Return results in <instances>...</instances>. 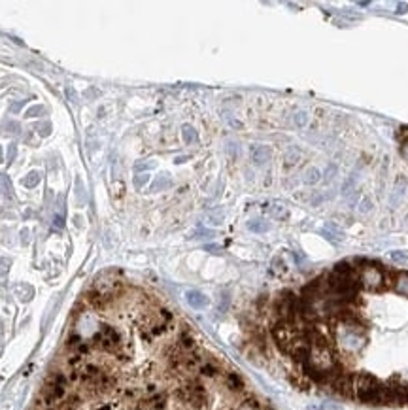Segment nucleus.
Masks as SVG:
<instances>
[{
	"label": "nucleus",
	"instance_id": "obj_33",
	"mask_svg": "<svg viewBox=\"0 0 408 410\" xmlns=\"http://www.w3.org/2000/svg\"><path fill=\"white\" fill-rule=\"evenodd\" d=\"M0 161H2V149H0Z\"/></svg>",
	"mask_w": 408,
	"mask_h": 410
},
{
	"label": "nucleus",
	"instance_id": "obj_13",
	"mask_svg": "<svg viewBox=\"0 0 408 410\" xmlns=\"http://www.w3.org/2000/svg\"><path fill=\"white\" fill-rule=\"evenodd\" d=\"M181 136H183V142H185V144L196 142V132L191 125H183V127H181Z\"/></svg>",
	"mask_w": 408,
	"mask_h": 410
},
{
	"label": "nucleus",
	"instance_id": "obj_12",
	"mask_svg": "<svg viewBox=\"0 0 408 410\" xmlns=\"http://www.w3.org/2000/svg\"><path fill=\"white\" fill-rule=\"evenodd\" d=\"M170 184H172V180H170V176H168V174H159L157 178H155V182L151 184V191L168 189V187H170Z\"/></svg>",
	"mask_w": 408,
	"mask_h": 410
},
{
	"label": "nucleus",
	"instance_id": "obj_11",
	"mask_svg": "<svg viewBox=\"0 0 408 410\" xmlns=\"http://www.w3.org/2000/svg\"><path fill=\"white\" fill-rule=\"evenodd\" d=\"M187 302L193 306V308H204V306L208 304V299H206L202 293H198V291H189Z\"/></svg>",
	"mask_w": 408,
	"mask_h": 410
},
{
	"label": "nucleus",
	"instance_id": "obj_19",
	"mask_svg": "<svg viewBox=\"0 0 408 410\" xmlns=\"http://www.w3.org/2000/svg\"><path fill=\"white\" fill-rule=\"evenodd\" d=\"M40 182V174L38 172H31L27 178H23V186L25 187H36Z\"/></svg>",
	"mask_w": 408,
	"mask_h": 410
},
{
	"label": "nucleus",
	"instance_id": "obj_5",
	"mask_svg": "<svg viewBox=\"0 0 408 410\" xmlns=\"http://www.w3.org/2000/svg\"><path fill=\"white\" fill-rule=\"evenodd\" d=\"M331 389H333L335 393L342 395V397H352L353 395V378L350 376V374L342 372V374H338L337 378L331 382Z\"/></svg>",
	"mask_w": 408,
	"mask_h": 410
},
{
	"label": "nucleus",
	"instance_id": "obj_7",
	"mask_svg": "<svg viewBox=\"0 0 408 410\" xmlns=\"http://www.w3.org/2000/svg\"><path fill=\"white\" fill-rule=\"evenodd\" d=\"M251 161L255 165H265L270 159V149L267 146H251Z\"/></svg>",
	"mask_w": 408,
	"mask_h": 410
},
{
	"label": "nucleus",
	"instance_id": "obj_1",
	"mask_svg": "<svg viewBox=\"0 0 408 410\" xmlns=\"http://www.w3.org/2000/svg\"><path fill=\"white\" fill-rule=\"evenodd\" d=\"M382 384L378 382L372 374L361 372L353 378V395L361 402H369V404H378V395H380Z\"/></svg>",
	"mask_w": 408,
	"mask_h": 410
},
{
	"label": "nucleus",
	"instance_id": "obj_6",
	"mask_svg": "<svg viewBox=\"0 0 408 410\" xmlns=\"http://www.w3.org/2000/svg\"><path fill=\"white\" fill-rule=\"evenodd\" d=\"M225 386H227V389L229 391H233V393H242L246 384H244V380L240 374H236V372H227V374H225Z\"/></svg>",
	"mask_w": 408,
	"mask_h": 410
},
{
	"label": "nucleus",
	"instance_id": "obj_20",
	"mask_svg": "<svg viewBox=\"0 0 408 410\" xmlns=\"http://www.w3.org/2000/svg\"><path fill=\"white\" fill-rule=\"evenodd\" d=\"M293 119H295V125H297L298 129H302V127L308 123V114H306V112H297Z\"/></svg>",
	"mask_w": 408,
	"mask_h": 410
},
{
	"label": "nucleus",
	"instance_id": "obj_16",
	"mask_svg": "<svg viewBox=\"0 0 408 410\" xmlns=\"http://www.w3.org/2000/svg\"><path fill=\"white\" fill-rule=\"evenodd\" d=\"M248 227H250L253 232H265V231H268V223H267V221H263V219H255V221H250V223H248Z\"/></svg>",
	"mask_w": 408,
	"mask_h": 410
},
{
	"label": "nucleus",
	"instance_id": "obj_21",
	"mask_svg": "<svg viewBox=\"0 0 408 410\" xmlns=\"http://www.w3.org/2000/svg\"><path fill=\"white\" fill-rule=\"evenodd\" d=\"M46 110H44V106H32V108L27 110V117H36V116H42Z\"/></svg>",
	"mask_w": 408,
	"mask_h": 410
},
{
	"label": "nucleus",
	"instance_id": "obj_25",
	"mask_svg": "<svg viewBox=\"0 0 408 410\" xmlns=\"http://www.w3.org/2000/svg\"><path fill=\"white\" fill-rule=\"evenodd\" d=\"M221 221H223V212H220V214H212V216H210V223L220 225Z\"/></svg>",
	"mask_w": 408,
	"mask_h": 410
},
{
	"label": "nucleus",
	"instance_id": "obj_3",
	"mask_svg": "<svg viewBox=\"0 0 408 410\" xmlns=\"http://www.w3.org/2000/svg\"><path fill=\"white\" fill-rule=\"evenodd\" d=\"M93 346H96L102 352L118 354V350L121 348V337L114 327L102 325L100 331H96V335L93 337Z\"/></svg>",
	"mask_w": 408,
	"mask_h": 410
},
{
	"label": "nucleus",
	"instance_id": "obj_15",
	"mask_svg": "<svg viewBox=\"0 0 408 410\" xmlns=\"http://www.w3.org/2000/svg\"><path fill=\"white\" fill-rule=\"evenodd\" d=\"M320 178H322V172L318 171V169H308V171L304 172V184H316V182H320Z\"/></svg>",
	"mask_w": 408,
	"mask_h": 410
},
{
	"label": "nucleus",
	"instance_id": "obj_31",
	"mask_svg": "<svg viewBox=\"0 0 408 410\" xmlns=\"http://www.w3.org/2000/svg\"><path fill=\"white\" fill-rule=\"evenodd\" d=\"M272 214H274V216H283L285 212H283V210L280 208V206H278V208H272Z\"/></svg>",
	"mask_w": 408,
	"mask_h": 410
},
{
	"label": "nucleus",
	"instance_id": "obj_8",
	"mask_svg": "<svg viewBox=\"0 0 408 410\" xmlns=\"http://www.w3.org/2000/svg\"><path fill=\"white\" fill-rule=\"evenodd\" d=\"M198 372L206 378H216V376L221 374V369L216 361H202V365L198 367Z\"/></svg>",
	"mask_w": 408,
	"mask_h": 410
},
{
	"label": "nucleus",
	"instance_id": "obj_22",
	"mask_svg": "<svg viewBox=\"0 0 408 410\" xmlns=\"http://www.w3.org/2000/svg\"><path fill=\"white\" fill-rule=\"evenodd\" d=\"M146 182H148V174H138V176L134 178V187H136V189H140Z\"/></svg>",
	"mask_w": 408,
	"mask_h": 410
},
{
	"label": "nucleus",
	"instance_id": "obj_26",
	"mask_svg": "<svg viewBox=\"0 0 408 410\" xmlns=\"http://www.w3.org/2000/svg\"><path fill=\"white\" fill-rule=\"evenodd\" d=\"M298 157H300V153H298V151H295V155H287V157H285V165H295V162L298 161Z\"/></svg>",
	"mask_w": 408,
	"mask_h": 410
},
{
	"label": "nucleus",
	"instance_id": "obj_32",
	"mask_svg": "<svg viewBox=\"0 0 408 410\" xmlns=\"http://www.w3.org/2000/svg\"><path fill=\"white\" fill-rule=\"evenodd\" d=\"M55 227H59V229H61V227H63V216H59V217H55Z\"/></svg>",
	"mask_w": 408,
	"mask_h": 410
},
{
	"label": "nucleus",
	"instance_id": "obj_18",
	"mask_svg": "<svg viewBox=\"0 0 408 410\" xmlns=\"http://www.w3.org/2000/svg\"><path fill=\"white\" fill-rule=\"evenodd\" d=\"M0 191L6 197H12V186H10V180L6 174H0Z\"/></svg>",
	"mask_w": 408,
	"mask_h": 410
},
{
	"label": "nucleus",
	"instance_id": "obj_2",
	"mask_svg": "<svg viewBox=\"0 0 408 410\" xmlns=\"http://www.w3.org/2000/svg\"><path fill=\"white\" fill-rule=\"evenodd\" d=\"M176 399L183 404H187L191 408H202L204 404L208 402V393L206 387L198 382H187L176 389Z\"/></svg>",
	"mask_w": 408,
	"mask_h": 410
},
{
	"label": "nucleus",
	"instance_id": "obj_10",
	"mask_svg": "<svg viewBox=\"0 0 408 410\" xmlns=\"http://www.w3.org/2000/svg\"><path fill=\"white\" fill-rule=\"evenodd\" d=\"M289 380H291V384H293V386L298 387V389H302V391H308V389H310V386H312V382L306 378V376L300 371H298V372H291Z\"/></svg>",
	"mask_w": 408,
	"mask_h": 410
},
{
	"label": "nucleus",
	"instance_id": "obj_23",
	"mask_svg": "<svg viewBox=\"0 0 408 410\" xmlns=\"http://www.w3.org/2000/svg\"><path fill=\"white\" fill-rule=\"evenodd\" d=\"M155 167V162H136L134 165V171H146V169H153Z\"/></svg>",
	"mask_w": 408,
	"mask_h": 410
},
{
	"label": "nucleus",
	"instance_id": "obj_9",
	"mask_svg": "<svg viewBox=\"0 0 408 410\" xmlns=\"http://www.w3.org/2000/svg\"><path fill=\"white\" fill-rule=\"evenodd\" d=\"M393 287L399 295L408 297V272H399L393 278Z\"/></svg>",
	"mask_w": 408,
	"mask_h": 410
},
{
	"label": "nucleus",
	"instance_id": "obj_30",
	"mask_svg": "<svg viewBox=\"0 0 408 410\" xmlns=\"http://www.w3.org/2000/svg\"><path fill=\"white\" fill-rule=\"evenodd\" d=\"M367 210H370V202L369 201H363L361 202V212H367Z\"/></svg>",
	"mask_w": 408,
	"mask_h": 410
},
{
	"label": "nucleus",
	"instance_id": "obj_4",
	"mask_svg": "<svg viewBox=\"0 0 408 410\" xmlns=\"http://www.w3.org/2000/svg\"><path fill=\"white\" fill-rule=\"evenodd\" d=\"M357 276H359V287H365L367 291H380V289H384L387 286L384 271H380L378 267H372V265L361 267Z\"/></svg>",
	"mask_w": 408,
	"mask_h": 410
},
{
	"label": "nucleus",
	"instance_id": "obj_27",
	"mask_svg": "<svg viewBox=\"0 0 408 410\" xmlns=\"http://www.w3.org/2000/svg\"><path fill=\"white\" fill-rule=\"evenodd\" d=\"M66 95H68V99H70L72 102H78V95H76L74 89H66Z\"/></svg>",
	"mask_w": 408,
	"mask_h": 410
},
{
	"label": "nucleus",
	"instance_id": "obj_24",
	"mask_svg": "<svg viewBox=\"0 0 408 410\" xmlns=\"http://www.w3.org/2000/svg\"><path fill=\"white\" fill-rule=\"evenodd\" d=\"M38 132H40V134H42V136H47V134L51 132V125H49V123L40 125V127H38Z\"/></svg>",
	"mask_w": 408,
	"mask_h": 410
},
{
	"label": "nucleus",
	"instance_id": "obj_28",
	"mask_svg": "<svg viewBox=\"0 0 408 410\" xmlns=\"http://www.w3.org/2000/svg\"><path fill=\"white\" fill-rule=\"evenodd\" d=\"M16 153H17V149H16V146L12 144V146H10V149H8V159H10V161H14V159H16Z\"/></svg>",
	"mask_w": 408,
	"mask_h": 410
},
{
	"label": "nucleus",
	"instance_id": "obj_14",
	"mask_svg": "<svg viewBox=\"0 0 408 410\" xmlns=\"http://www.w3.org/2000/svg\"><path fill=\"white\" fill-rule=\"evenodd\" d=\"M323 234H325V236H327V238L329 240H342L344 238V234H342V232L338 231L337 227H335V225H327V227H325V229H323Z\"/></svg>",
	"mask_w": 408,
	"mask_h": 410
},
{
	"label": "nucleus",
	"instance_id": "obj_29",
	"mask_svg": "<svg viewBox=\"0 0 408 410\" xmlns=\"http://www.w3.org/2000/svg\"><path fill=\"white\" fill-rule=\"evenodd\" d=\"M400 153H402V157L408 161V140L406 142H402V147H400Z\"/></svg>",
	"mask_w": 408,
	"mask_h": 410
},
{
	"label": "nucleus",
	"instance_id": "obj_17",
	"mask_svg": "<svg viewBox=\"0 0 408 410\" xmlns=\"http://www.w3.org/2000/svg\"><path fill=\"white\" fill-rule=\"evenodd\" d=\"M242 406L244 408H248V410H259V401L253 397V395H248V397H244V401H242Z\"/></svg>",
	"mask_w": 408,
	"mask_h": 410
}]
</instances>
